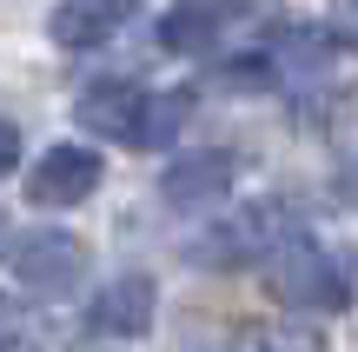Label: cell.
Wrapping results in <instances>:
<instances>
[{
    "label": "cell",
    "instance_id": "cell-8",
    "mask_svg": "<svg viewBox=\"0 0 358 352\" xmlns=\"http://www.w3.org/2000/svg\"><path fill=\"white\" fill-rule=\"evenodd\" d=\"M239 173H245V160L232 153V146H186V153L159 173V193H166L173 206H192V199L232 193V180H239Z\"/></svg>",
    "mask_w": 358,
    "mask_h": 352
},
{
    "label": "cell",
    "instance_id": "cell-1",
    "mask_svg": "<svg viewBox=\"0 0 358 352\" xmlns=\"http://www.w3.org/2000/svg\"><path fill=\"white\" fill-rule=\"evenodd\" d=\"M80 127L106 133L120 146H140V153H159L192 127V93L186 87L153 93V87H133V80H100L80 100Z\"/></svg>",
    "mask_w": 358,
    "mask_h": 352
},
{
    "label": "cell",
    "instance_id": "cell-2",
    "mask_svg": "<svg viewBox=\"0 0 358 352\" xmlns=\"http://www.w3.org/2000/svg\"><path fill=\"white\" fill-rule=\"evenodd\" d=\"M266 293L306 313H345L358 300V260L345 246H319V239H285L266 260Z\"/></svg>",
    "mask_w": 358,
    "mask_h": 352
},
{
    "label": "cell",
    "instance_id": "cell-4",
    "mask_svg": "<svg viewBox=\"0 0 358 352\" xmlns=\"http://www.w3.org/2000/svg\"><path fill=\"white\" fill-rule=\"evenodd\" d=\"M159 313V286L146 273H113L100 293L87 300V332L93 339H140Z\"/></svg>",
    "mask_w": 358,
    "mask_h": 352
},
{
    "label": "cell",
    "instance_id": "cell-11",
    "mask_svg": "<svg viewBox=\"0 0 358 352\" xmlns=\"http://www.w3.org/2000/svg\"><path fill=\"white\" fill-rule=\"evenodd\" d=\"M34 339V313H27L13 293H0V352H13V346H27Z\"/></svg>",
    "mask_w": 358,
    "mask_h": 352
},
{
    "label": "cell",
    "instance_id": "cell-12",
    "mask_svg": "<svg viewBox=\"0 0 358 352\" xmlns=\"http://www.w3.org/2000/svg\"><path fill=\"white\" fill-rule=\"evenodd\" d=\"M332 193L345 199V206H358V146H352L345 160H338V173H332Z\"/></svg>",
    "mask_w": 358,
    "mask_h": 352
},
{
    "label": "cell",
    "instance_id": "cell-3",
    "mask_svg": "<svg viewBox=\"0 0 358 352\" xmlns=\"http://www.w3.org/2000/svg\"><path fill=\"white\" fill-rule=\"evenodd\" d=\"M285 239H292V220H285L279 206H266V199H252V206H232L226 220L206 226V233L192 239V260L213 266V273H232V266H266Z\"/></svg>",
    "mask_w": 358,
    "mask_h": 352
},
{
    "label": "cell",
    "instance_id": "cell-5",
    "mask_svg": "<svg viewBox=\"0 0 358 352\" xmlns=\"http://www.w3.org/2000/svg\"><path fill=\"white\" fill-rule=\"evenodd\" d=\"M80 266H87V246H80L73 233H53V226H34V233H20L7 246V273L20 279V286H40V293L73 286Z\"/></svg>",
    "mask_w": 358,
    "mask_h": 352
},
{
    "label": "cell",
    "instance_id": "cell-10",
    "mask_svg": "<svg viewBox=\"0 0 358 352\" xmlns=\"http://www.w3.org/2000/svg\"><path fill=\"white\" fill-rule=\"evenodd\" d=\"M239 346H259V352H325V339L312 326H245Z\"/></svg>",
    "mask_w": 358,
    "mask_h": 352
},
{
    "label": "cell",
    "instance_id": "cell-6",
    "mask_svg": "<svg viewBox=\"0 0 358 352\" xmlns=\"http://www.w3.org/2000/svg\"><path fill=\"white\" fill-rule=\"evenodd\" d=\"M259 13V0H173L159 13V47L166 53H206L219 34H232V20Z\"/></svg>",
    "mask_w": 358,
    "mask_h": 352
},
{
    "label": "cell",
    "instance_id": "cell-14",
    "mask_svg": "<svg viewBox=\"0 0 358 352\" xmlns=\"http://www.w3.org/2000/svg\"><path fill=\"white\" fill-rule=\"evenodd\" d=\"M352 13H358V0H352Z\"/></svg>",
    "mask_w": 358,
    "mask_h": 352
},
{
    "label": "cell",
    "instance_id": "cell-13",
    "mask_svg": "<svg viewBox=\"0 0 358 352\" xmlns=\"http://www.w3.org/2000/svg\"><path fill=\"white\" fill-rule=\"evenodd\" d=\"M13 167H20V127H13V120H0V180H7Z\"/></svg>",
    "mask_w": 358,
    "mask_h": 352
},
{
    "label": "cell",
    "instance_id": "cell-7",
    "mask_svg": "<svg viewBox=\"0 0 358 352\" xmlns=\"http://www.w3.org/2000/svg\"><path fill=\"white\" fill-rule=\"evenodd\" d=\"M93 186H100V153L73 146V140L40 153V167L27 173V199L34 206H80V199H93Z\"/></svg>",
    "mask_w": 358,
    "mask_h": 352
},
{
    "label": "cell",
    "instance_id": "cell-9",
    "mask_svg": "<svg viewBox=\"0 0 358 352\" xmlns=\"http://www.w3.org/2000/svg\"><path fill=\"white\" fill-rule=\"evenodd\" d=\"M133 13H140V0H60L47 13V34L60 47H100V40L127 34Z\"/></svg>",
    "mask_w": 358,
    "mask_h": 352
}]
</instances>
